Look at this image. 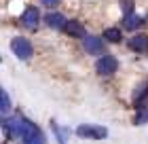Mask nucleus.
I'll list each match as a JSON object with an SVG mask.
<instances>
[{"instance_id": "nucleus-1", "label": "nucleus", "mask_w": 148, "mask_h": 144, "mask_svg": "<svg viewBox=\"0 0 148 144\" xmlns=\"http://www.w3.org/2000/svg\"><path fill=\"white\" fill-rule=\"evenodd\" d=\"M76 136H80V138H91V140H102V138L108 136V129L99 127V125H78Z\"/></svg>"}, {"instance_id": "nucleus-2", "label": "nucleus", "mask_w": 148, "mask_h": 144, "mask_svg": "<svg viewBox=\"0 0 148 144\" xmlns=\"http://www.w3.org/2000/svg\"><path fill=\"white\" fill-rule=\"evenodd\" d=\"M11 49H13V53L19 57V59H30L32 57V45H30V40H25V38H13L11 40Z\"/></svg>"}, {"instance_id": "nucleus-3", "label": "nucleus", "mask_w": 148, "mask_h": 144, "mask_svg": "<svg viewBox=\"0 0 148 144\" xmlns=\"http://www.w3.org/2000/svg\"><path fill=\"white\" fill-rule=\"evenodd\" d=\"M116 68H119V61L114 59L112 55H104V57H99L97 59V64H95V70L102 74V76H110V74L116 72Z\"/></svg>"}, {"instance_id": "nucleus-4", "label": "nucleus", "mask_w": 148, "mask_h": 144, "mask_svg": "<svg viewBox=\"0 0 148 144\" xmlns=\"http://www.w3.org/2000/svg\"><path fill=\"white\" fill-rule=\"evenodd\" d=\"M38 19H40V13L34 9V6H30V9H25V13L21 15V21L25 28H30V30H34L36 25H38Z\"/></svg>"}, {"instance_id": "nucleus-5", "label": "nucleus", "mask_w": 148, "mask_h": 144, "mask_svg": "<svg viewBox=\"0 0 148 144\" xmlns=\"http://www.w3.org/2000/svg\"><path fill=\"white\" fill-rule=\"evenodd\" d=\"M85 49L91 53V55H99L104 51V45L97 36H85Z\"/></svg>"}, {"instance_id": "nucleus-6", "label": "nucleus", "mask_w": 148, "mask_h": 144, "mask_svg": "<svg viewBox=\"0 0 148 144\" xmlns=\"http://www.w3.org/2000/svg\"><path fill=\"white\" fill-rule=\"evenodd\" d=\"M66 23H68V19L64 15H59V13H51V15H47V25L53 30H66Z\"/></svg>"}, {"instance_id": "nucleus-7", "label": "nucleus", "mask_w": 148, "mask_h": 144, "mask_svg": "<svg viewBox=\"0 0 148 144\" xmlns=\"http://www.w3.org/2000/svg\"><path fill=\"white\" fill-rule=\"evenodd\" d=\"M129 47L133 51H148V36L146 34H138L129 40Z\"/></svg>"}, {"instance_id": "nucleus-8", "label": "nucleus", "mask_w": 148, "mask_h": 144, "mask_svg": "<svg viewBox=\"0 0 148 144\" xmlns=\"http://www.w3.org/2000/svg\"><path fill=\"white\" fill-rule=\"evenodd\" d=\"M142 21H144V19L140 17V15H136V13H127L125 19H123V25H125L127 30H136Z\"/></svg>"}, {"instance_id": "nucleus-9", "label": "nucleus", "mask_w": 148, "mask_h": 144, "mask_svg": "<svg viewBox=\"0 0 148 144\" xmlns=\"http://www.w3.org/2000/svg\"><path fill=\"white\" fill-rule=\"evenodd\" d=\"M66 32H68L70 36H85V28L78 21H68L66 23Z\"/></svg>"}, {"instance_id": "nucleus-10", "label": "nucleus", "mask_w": 148, "mask_h": 144, "mask_svg": "<svg viewBox=\"0 0 148 144\" xmlns=\"http://www.w3.org/2000/svg\"><path fill=\"white\" fill-rule=\"evenodd\" d=\"M104 38L110 40V43H119V40L123 38V34H121L119 28H108V30H104Z\"/></svg>"}, {"instance_id": "nucleus-11", "label": "nucleus", "mask_w": 148, "mask_h": 144, "mask_svg": "<svg viewBox=\"0 0 148 144\" xmlns=\"http://www.w3.org/2000/svg\"><path fill=\"white\" fill-rule=\"evenodd\" d=\"M9 108H11L9 93H6L4 89H0V110H2V112H9Z\"/></svg>"}, {"instance_id": "nucleus-12", "label": "nucleus", "mask_w": 148, "mask_h": 144, "mask_svg": "<svg viewBox=\"0 0 148 144\" xmlns=\"http://www.w3.org/2000/svg\"><path fill=\"white\" fill-rule=\"evenodd\" d=\"M51 127H53V132L57 134L59 144H66V132H64V129H59V127H57V123H51Z\"/></svg>"}, {"instance_id": "nucleus-13", "label": "nucleus", "mask_w": 148, "mask_h": 144, "mask_svg": "<svg viewBox=\"0 0 148 144\" xmlns=\"http://www.w3.org/2000/svg\"><path fill=\"white\" fill-rule=\"evenodd\" d=\"M146 108V106H144ZM144 108H140V112L136 114V123H146L148 121V110H144Z\"/></svg>"}, {"instance_id": "nucleus-14", "label": "nucleus", "mask_w": 148, "mask_h": 144, "mask_svg": "<svg viewBox=\"0 0 148 144\" xmlns=\"http://www.w3.org/2000/svg\"><path fill=\"white\" fill-rule=\"evenodd\" d=\"M121 6L125 9V15L131 13V6H133V0H121Z\"/></svg>"}, {"instance_id": "nucleus-15", "label": "nucleus", "mask_w": 148, "mask_h": 144, "mask_svg": "<svg viewBox=\"0 0 148 144\" xmlns=\"http://www.w3.org/2000/svg\"><path fill=\"white\" fill-rule=\"evenodd\" d=\"M42 4L45 6H55V4H59V0H42Z\"/></svg>"}]
</instances>
